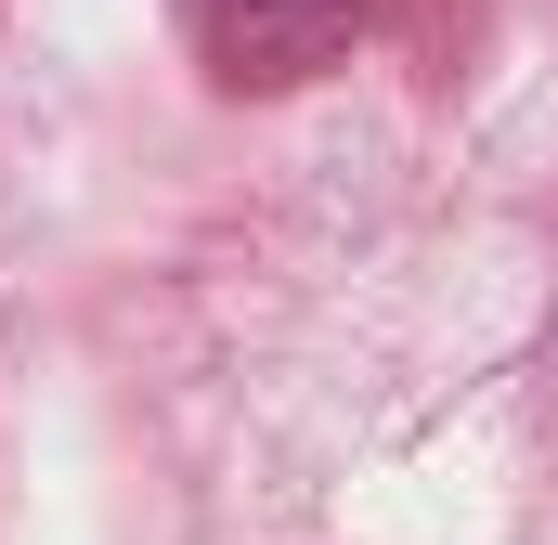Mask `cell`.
<instances>
[{
	"instance_id": "cell-1",
	"label": "cell",
	"mask_w": 558,
	"mask_h": 545,
	"mask_svg": "<svg viewBox=\"0 0 558 545\" xmlns=\"http://www.w3.org/2000/svg\"><path fill=\"white\" fill-rule=\"evenodd\" d=\"M182 26H195V52L234 92H286V78H312V65L351 52L364 0H182Z\"/></svg>"
}]
</instances>
